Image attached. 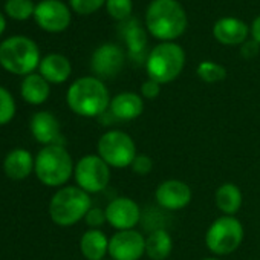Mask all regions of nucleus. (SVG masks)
<instances>
[{
  "instance_id": "nucleus-8",
  "label": "nucleus",
  "mask_w": 260,
  "mask_h": 260,
  "mask_svg": "<svg viewBox=\"0 0 260 260\" xmlns=\"http://www.w3.org/2000/svg\"><path fill=\"white\" fill-rule=\"evenodd\" d=\"M243 240V225L234 216L217 217L207 230L205 245L216 255L234 252Z\"/></svg>"
},
{
  "instance_id": "nucleus-32",
  "label": "nucleus",
  "mask_w": 260,
  "mask_h": 260,
  "mask_svg": "<svg viewBox=\"0 0 260 260\" xmlns=\"http://www.w3.org/2000/svg\"><path fill=\"white\" fill-rule=\"evenodd\" d=\"M159 93H161V84L159 83H156V81H153L150 78L143 83V86H141L143 98H146V100H156L159 96Z\"/></svg>"
},
{
  "instance_id": "nucleus-34",
  "label": "nucleus",
  "mask_w": 260,
  "mask_h": 260,
  "mask_svg": "<svg viewBox=\"0 0 260 260\" xmlns=\"http://www.w3.org/2000/svg\"><path fill=\"white\" fill-rule=\"evenodd\" d=\"M252 39L260 45V16L254 20V23H252Z\"/></svg>"
},
{
  "instance_id": "nucleus-30",
  "label": "nucleus",
  "mask_w": 260,
  "mask_h": 260,
  "mask_svg": "<svg viewBox=\"0 0 260 260\" xmlns=\"http://www.w3.org/2000/svg\"><path fill=\"white\" fill-rule=\"evenodd\" d=\"M84 220H86V225L90 226V230H100V228L107 222V219H106V211L101 210V208L92 207V208L87 211Z\"/></svg>"
},
{
  "instance_id": "nucleus-28",
  "label": "nucleus",
  "mask_w": 260,
  "mask_h": 260,
  "mask_svg": "<svg viewBox=\"0 0 260 260\" xmlns=\"http://www.w3.org/2000/svg\"><path fill=\"white\" fill-rule=\"evenodd\" d=\"M106 8L110 17L125 22L132 14V0H106Z\"/></svg>"
},
{
  "instance_id": "nucleus-1",
  "label": "nucleus",
  "mask_w": 260,
  "mask_h": 260,
  "mask_svg": "<svg viewBox=\"0 0 260 260\" xmlns=\"http://www.w3.org/2000/svg\"><path fill=\"white\" fill-rule=\"evenodd\" d=\"M110 95L106 84L96 77H81L75 80L66 93L69 109L83 118H96L107 112Z\"/></svg>"
},
{
  "instance_id": "nucleus-36",
  "label": "nucleus",
  "mask_w": 260,
  "mask_h": 260,
  "mask_svg": "<svg viewBox=\"0 0 260 260\" xmlns=\"http://www.w3.org/2000/svg\"><path fill=\"white\" fill-rule=\"evenodd\" d=\"M204 260H219V258H214V257H211V258H210V257H208V258H204Z\"/></svg>"
},
{
  "instance_id": "nucleus-9",
  "label": "nucleus",
  "mask_w": 260,
  "mask_h": 260,
  "mask_svg": "<svg viewBox=\"0 0 260 260\" xmlns=\"http://www.w3.org/2000/svg\"><path fill=\"white\" fill-rule=\"evenodd\" d=\"M74 178L77 187L86 193H100L110 182V167L98 155H86L75 164Z\"/></svg>"
},
{
  "instance_id": "nucleus-23",
  "label": "nucleus",
  "mask_w": 260,
  "mask_h": 260,
  "mask_svg": "<svg viewBox=\"0 0 260 260\" xmlns=\"http://www.w3.org/2000/svg\"><path fill=\"white\" fill-rule=\"evenodd\" d=\"M216 207L223 216H234L242 207V191L233 182H225L217 187L214 194Z\"/></svg>"
},
{
  "instance_id": "nucleus-10",
  "label": "nucleus",
  "mask_w": 260,
  "mask_h": 260,
  "mask_svg": "<svg viewBox=\"0 0 260 260\" xmlns=\"http://www.w3.org/2000/svg\"><path fill=\"white\" fill-rule=\"evenodd\" d=\"M146 254V237L135 231H116L109 239V255L112 260H140Z\"/></svg>"
},
{
  "instance_id": "nucleus-13",
  "label": "nucleus",
  "mask_w": 260,
  "mask_h": 260,
  "mask_svg": "<svg viewBox=\"0 0 260 260\" xmlns=\"http://www.w3.org/2000/svg\"><path fill=\"white\" fill-rule=\"evenodd\" d=\"M191 188L187 182L179 179H167L155 190V199L164 210L179 211L191 202Z\"/></svg>"
},
{
  "instance_id": "nucleus-31",
  "label": "nucleus",
  "mask_w": 260,
  "mask_h": 260,
  "mask_svg": "<svg viewBox=\"0 0 260 260\" xmlns=\"http://www.w3.org/2000/svg\"><path fill=\"white\" fill-rule=\"evenodd\" d=\"M130 169L134 170V173H137L140 176H146V175H149L152 172L153 161L147 155H137V158L134 159V162H132V166H130Z\"/></svg>"
},
{
  "instance_id": "nucleus-3",
  "label": "nucleus",
  "mask_w": 260,
  "mask_h": 260,
  "mask_svg": "<svg viewBox=\"0 0 260 260\" xmlns=\"http://www.w3.org/2000/svg\"><path fill=\"white\" fill-rule=\"evenodd\" d=\"M74 161L69 152L60 146H46L36 156L34 173L46 187H63L74 175Z\"/></svg>"
},
{
  "instance_id": "nucleus-15",
  "label": "nucleus",
  "mask_w": 260,
  "mask_h": 260,
  "mask_svg": "<svg viewBox=\"0 0 260 260\" xmlns=\"http://www.w3.org/2000/svg\"><path fill=\"white\" fill-rule=\"evenodd\" d=\"M29 130L34 137V140L43 147L46 146H54V144H61V128H60V121L57 116L48 110H42L32 115L29 121Z\"/></svg>"
},
{
  "instance_id": "nucleus-11",
  "label": "nucleus",
  "mask_w": 260,
  "mask_h": 260,
  "mask_svg": "<svg viewBox=\"0 0 260 260\" xmlns=\"http://www.w3.org/2000/svg\"><path fill=\"white\" fill-rule=\"evenodd\" d=\"M104 211L107 223L118 231L134 230L141 219L140 205L134 199L124 196L112 199L104 208Z\"/></svg>"
},
{
  "instance_id": "nucleus-4",
  "label": "nucleus",
  "mask_w": 260,
  "mask_h": 260,
  "mask_svg": "<svg viewBox=\"0 0 260 260\" xmlns=\"http://www.w3.org/2000/svg\"><path fill=\"white\" fill-rule=\"evenodd\" d=\"M92 208L89 193L75 185L61 187L49 202V217L58 226H72Z\"/></svg>"
},
{
  "instance_id": "nucleus-35",
  "label": "nucleus",
  "mask_w": 260,
  "mask_h": 260,
  "mask_svg": "<svg viewBox=\"0 0 260 260\" xmlns=\"http://www.w3.org/2000/svg\"><path fill=\"white\" fill-rule=\"evenodd\" d=\"M5 29H7V19L2 13H0V36L5 32Z\"/></svg>"
},
{
  "instance_id": "nucleus-14",
  "label": "nucleus",
  "mask_w": 260,
  "mask_h": 260,
  "mask_svg": "<svg viewBox=\"0 0 260 260\" xmlns=\"http://www.w3.org/2000/svg\"><path fill=\"white\" fill-rule=\"evenodd\" d=\"M124 66V51L118 45L104 43L92 55L90 68L96 78H113Z\"/></svg>"
},
{
  "instance_id": "nucleus-12",
  "label": "nucleus",
  "mask_w": 260,
  "mask_h": 260,
  "mask_svg": "<svg viewBox=\"0 0 260 260\" xmlns=\"http://www.w3.org/2000/svg\"><path fill=\"white\" fill-rule=\"evenodd\" d=\"M37 25L48 32H61L71 23L69 8L60 0H42L34 13Z\"/></svg>"
},
{
  "instance_id": "nucleus-33",
  "label": "nucleus",
  "mask_w": 260,
  "mask_h": 260,
  "mask_svg": "<svg viewBox=\"0 0 260 260\" xmlns=\"http://www.w3.org/2000/svg\"><path fill=\"white\" fill-rule=\"evenodd\" d=\"M258 43L255 42V40H252V42H245L243 45H242V49H240V52H242V55L245 57V58H252V57H255L257 54H258Z\"/></svg>"
},
{
  "instance_id": "nucleus-5",
  "label": "nucleus",
  "mask_w": 260,
  "mask_h": 260,
  "mask_svg": "<svg viewBox=\"0 0 260 260\" xmlns=\"http://www.w3.org/2000/svg\"><path fill=\"white\" fill-rule=\"evenodd\" d=\"M42 58L39 46L25 36H13L0 43V66L14 75H29L39 68Z\"/></svg>"
},
{
  "instance_id": "nucleus-29",
  "label": "nucleus",
  "mask_w": 260,
  "mask_h": 260,
  "mask_svg": "<svg viewBox=\"0 0 260 260\" xmlns=\"http://www.w3.org/2000/svg\"><path fill=\"white\" fill-rule=\"evenodd\" d=\"M69 2H71V8L75 13L87 16L98 11L106 4V0H69Z\"/></svg>"
},
{
  "instance_id": "nucleus-6",
  "label": "nucleus",
  "mask_w": 260,
  "mask_h": 260,
  "mask_svg": "<svg viewBox=\"0 0 260 260\" xmlns=\"http://www.w3.org/2000/svg\"><path fill=\"white\" fill-rule=\"evenodd\" d=\"M184 64H185L184 49L172 42H164L150 51L146 61V69L150 80L159 84H167L181 75Z\"/></svg>"
},
{
  "instance_id": "nucleus-27",
  "label": "nucleus",
  "mask_w": 260,
  "mask_h": 260,
  "mask_svg": "<svg viewBox=\"0 0 260 260\" xmlns=\"http://www.w3.org/2000/svg\"><path fill=\"white\" fill-rule=\"evenodd\" d=\"M16 100L8 89L0 86V125H7L16 115Z\"/></svg>"
},
{
  "instance_id": "nucleus-16",
  "label": "nucleus",
  "mask_w": 260,
  "mask_h": 260,
  "mask_svg": "<svg viewBox=\"0 0 260 260\" xmlns=\"http://www.w3.org/2000/svg\"><path fill=\"white\" fill-rule=\"evenodd\" d=\"M109 112L119 121H132L143 115L144 101L143 96L134 92H121L110 100Z\"/></svg>"
},
{
  "instance_id": "nucleus-18",
  "label": "nucleus",
  "mask_w": 260,
  "mask_h": 260,
  "mask_svg": "<svg viewBox=\"0 0 260 260\" xmlns=\"http://www.w3.org/2000/svg\"><path fill=\"white\" fill-rule=\"evenodd\" d=\"M216 40L222 45H243L248 37V26L240 19L236 17H222L216 22L213 28Z\"/></svg>"
},
{
  "instance_id": "nucleus-22",
  "label": "nucleus",
  "mask_w": 260,
  "mask_h": 260,
  "mask_svg": "<svg viewBox=\"0 0 260 260\" xmlns=\"http://www.w3.org/2000/svg\"><path fill=\"white\" fill-rule=\"evenodd\" d=\"M121 36H122V39H124V42L127 45L130 57H132V58H141L144 55L146 45H147V36H146V31L141 28V25L137 20L128 19V20L122 22Z\"/></svg>"
},
{
  "instance_id": "nucleus-7",
  "label": "nucleus",
  "mask_w": 260,
  "mask_h": 260,
  "mask_svg": "<svg viewBox=\"0 0 260 260\" xmlns=\"http://www.w3.org/2000/svg\"><path fill=\"white\" fill-rule=\"evenodd\" d=\"M98 156L113 169L130 167L137 158V144L122 130H109L103 134L96 144Z\"/></svg>"
},
{
  "instance_id": "nucleus-26",
  "label": "nucleus",
  "mask_w": 260,
  "mask_h": 260,
  "mask_svg": "<svg viewBox=\"0 0 260 260\" xmlns=\"http://www.w3.org/2000/svg\"><path fill=\"white\" fill-rule=\"evenodd\" d=\"M198 77L205 81V83H219L226 78V69L214 61H202L199 63L198 69Z\"/></svg>"
},
{
  "instance_id": "nucleus-19",
  "label": "nucleus",
  "mask_w": 260,
  "mask_h": 260,
  "mask_svg": "<svg viewBox=\"0 0 260 260\" xmlns=\"http://www.w3.org/2000/svg\"><path fill=\"white\" fill-rule=\"evenodd\" d=\"M72 72L71 61L61 54H48L39 64V74L49 84L64 83Z\"/></svg>"
},
{
  "instance_id": "nucleus-20",
  "label": "nucleus",
  "mask_w": 260,
  "mask_h": 260,
  "mask_svg": "<svg viewBox=\"0 0 260 260\" xmlns=\"http://www.w3.org/2000/svg\"><path fill=\"white\" fill-rule=\"evenodd\" d=\"M20 93L28 104L40 106L48 101L51 95V86L40 74H29L22 81Z\"/></svg>"
},
{
  "instance_id": "nucleus-2",
  "label": "nucleus",
  "mask_w": 260,
  "mask_h": 260,
  "mask_svg": "<svg viewBox=\"0 0 260 260\" xmlns=\"http://www.w3.org/2000/svg\"><path fill=\"white\" fill-rule=\"evenodd\" d=\"M149 32L164 42L181 37L187 29V14L176 0H153L146 13Z\"/></svg>"
},
{
  "instance_id": "nucleus-25",
  "label": "nucleus",
  "mask_w": 260,
  "mask_h": 260,
  "mask_svg": "<svg viewBox=\"0 0 260 260\" xmlns=\"http://www.w3.org/2000/svg\"><path fill=\"white\" fill-rule=\"evenodd\" d=\"M5 13L14 20H28L36 13V5L32 0H7Z\"/></svg>"
},
{
  "instance_id": "nucleus-21",
  "label": "nucleus",
  "mask_w": 260,
  "mask_h": 260,
  "mask_svg": "<svg viewBox=\"0 0 260 260\" xmlns=\"http://www.w3.org/2000/svg\"><path fill=\"white\" fill-rule=\"evenodd\" d=\"M80 251L86 260H104L109 254V239L101 230H87L80 239Z\"/></svg>"
},
{
  "instance_id": "nucleus-24",
  "label": "nucleus",
  "mask_w": 260,
  "mask_h": 260,
  "mask_svg": "<svg viewBox=\"0 0 260 260\" xmlns=\"http://www.w3.org/2000/svg\"><path fill=\"white\" fill-rule=\"evenodd\" d=\"M173 251V240L169 231L158 228L146 237V254L152 260H166Z\"/></svg>"
},
{
  "instance_id": "nucleus-17",
  "label": "nucleus",
  "mask_w": 260,
  "mask_h": 260,
  "mask_svg": "<svg viewBox=\"0 0 260 260\" xmlns=\"http://www.w3.org/2000/svg\"><path fill=\"white\" fill-rule=\"evenodd\" d=\"M36 166V158L26 149H13L4 159V172L10 179L22 181L26 179Z\"/></svg>"
}]
</instances>
